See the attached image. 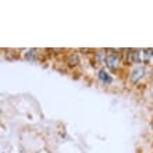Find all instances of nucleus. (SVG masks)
Listing matches in <instances>:
<instances>
[{
  "mask_svg": "<svg viewBox=\"0 0 153 153\" xmlns=\"http://www.w3.org/2000/svg\"><path fill=\"white\" fill-rule=\"evenodd\" d=\"M106 65H107L110 70H117V68H120V65H121L120 57L117 56V54H114V53L109 54V56H107V59H106Z\"/></svg>",
  "mask_w": 153,
  "mask_h": 153,
  "instance_id": "f257e3e1",
  "label": "nucleus"
},
{
  "mask_svg": "<svg viewBox=\"0 0 153 153\" xmlns=\"http://www.w3.org/2000/svg\"><path fill=\"white\" fill-rule=\"evenodd\" d=\"M143 74H145V70H143V67H137V68H135L132 73H131V75H129V79H131V82L137 84L138 81H139L142 76H143Z\"/></svg>",
  "mask_w": 153,
  "mask_h": 153,
  "instance_id": "f03ea898",
  "label": "nucleus"
},
{
  "mask_svg": "<svg viewBox=\"0 0 153 153\" xmlns=\"http://www.w3.org/2000/svg\"><path fill=\"white\" fill-rule=\"evenodd\" d=\"M143 52H141V50H132V52L128 53V60L129 63H132V64H139L142 61V57L141 54Z\"/></svg>",
  "mask_w": 153,
  "mask_h": 153,
  "instance_id": "7ed1b4c3",
  "label": "nucleus"
},
{
  "mask_svg": "<svg viewBox=\"0 0 153 153\" xmlns=\"http://www.w3.org/2000/svg\"><path fill=\"white\" fill-rule=\"evenodd\" d=\"M99 78H100L105 84H111V82H113V78L109 75V73H107L106 70H100V71H99Z\"/></svg>",
  "mask_w": 153,
  "mask_h": 153,
  "instance_id": "20e7f679",
  "label": "nucleus"
},
{
  "mask_svg": "<svg viewBox=\"0 0 153 153\" xmlns=\"http://www.w3.org/2000/svg\"><path fill=\"white\" fill-rule=\"evenodd\" d=\"M95 59H96L97 63H106V59H107V56H106V52L105 50H99V52H96V54H95Z\"/></svg>",
  "mask_w": 153,
  "mask_h": 153,
  "instance_id": "39448f33",
  "label": "nucleus"
},
{
  "mask_svg": "<svg viewBox=\"0 0 153 153\" xmlns=\"http://www.w3.org/2000/svg\"><path fill=\"white\" fill-rule=\"evenodd\" d=\"M67 63H68V65H71V67H75V65L79 63V60H78V56H76L75 53H74V54H70Z\"/></svg>",
  "mask_w": 153,
  "mask_h": 153,
  "instance_id": "423d86ee",
  "label": "nucleus"
},
{
  "mask_svg": "<svg viewBox=\"0 0 153 153\" xmlns=\"http://www.w3.org/2000/svg\"><path fill=\"white\" fill-rule=\"evenodd\" d=\"M35 54H36V50H33V49L27 50V53H25V59H28V60H35Z\"/></svg>",
  "mask_w": 153,
  "mask_h": 153,
  "instance_id": "0eeeda50",
  "label": "nucleus"
}]
</instances>
